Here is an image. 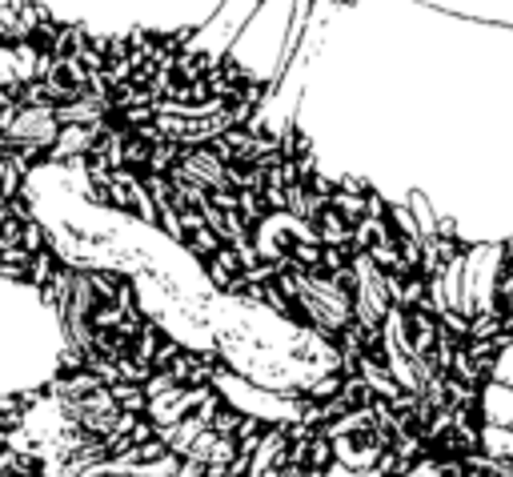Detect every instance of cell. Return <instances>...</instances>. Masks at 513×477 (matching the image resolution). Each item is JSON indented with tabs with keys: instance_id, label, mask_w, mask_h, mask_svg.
<instances>
[{
	"instance_id": "2",
	"label": "cell",
	"mask_w": 513,
	"mask_h": 477,
	"mask_svg": "<svg viewBox=\"0 0 513 477\" xmlns=\"http://www.w3.org/2000/svg\"><path fill=\"white\" fill-rule=\"evenodd\" d=\"M333 8H345V5H361V0H329ZM309 8H313V0H297V24H301V16H309Z\"/></svg>"
},
{
	"instance_id": "1",
	"label": "cell",
	"mask_w": 513,
	"mask_h": 477,
	"mask_svg": "<svg viewBox=\"0 0 513 477\" xmlns=\"http://www.w3.org/2000/svg\"><path fill=\"white\" fill-rule=\"evenodd\" d=\"M36 297L57 313L64 353L89 369L145 381L161 393H201L217 377H241L225 358L176 341L145 313L137 277L125 269L64 257Z\"/></svg>"
}]
</instances>
